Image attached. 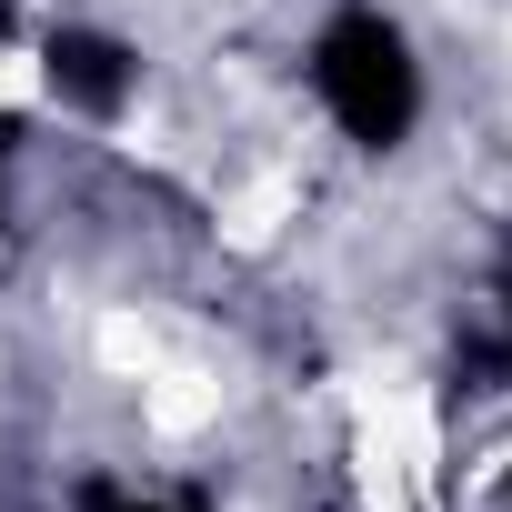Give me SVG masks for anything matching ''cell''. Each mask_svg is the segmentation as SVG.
Listing matches in <instances>:
<instances>
[{
    "label": "cell",
    "instance_id": "6da1fadb",
    "mask_svg": "<svg viewBox=\"0 0 512 512\" xmlns=\"http://www.w3.org/2000/svg\"><path fill=\"white\" fill-rule=\"evenodd\" d=\"M312 91H322V111H332L362 151H392V141H412V121H422V61H412V41H402L382 11H342V21L312 41Z\"/></svg>",
    "mask_w": 512,
    "mask_h": 512
},
{
    "label": "cell",
    "instance_id": "3957f363",
    "mask_svg": "<svg viewBox=\"0 0 512 512\" xmlns=\"http://www.w3.org/2000/svg\"><path fill=\"white\" fill-rule=\"evenodd\" d=\"M81 512H201V502H131V492H111V482H91V492H81Z\"/></svg>",
    "mask_w": 512,
    "mask_h": 512
},
{
    "label": "cell",
    "instance_id": "277c9868",
    "mask_svg": "<svg viewBox=\"0 0 512 512\" xmlns=\"http://www.w3.org/2000/svg\"><path fill=\"white\" fill-rule=\"evenodd\" d=\"M11 151H21V121H11V111H0V171H11Z\"/></svg>",
    "mask_w": 512,
    "mask_h": 512
},
{
    "label": "cell",
    "instance_id": "7a4b0ae2",
    "mask_svg": "<svg viewBox=\"0 0 512 512\" xmlns=\"http://www.w3.org/2000/svg\"><path fill=\"white\" fill-rule=\"evenodd\" d=\"M41 71H51V91H61L71 111H121V91H131V51L101 41V31H61Z\"/></svg>",
    "mask_w": 512,
    "mask_h": 512
}]
</instances>
